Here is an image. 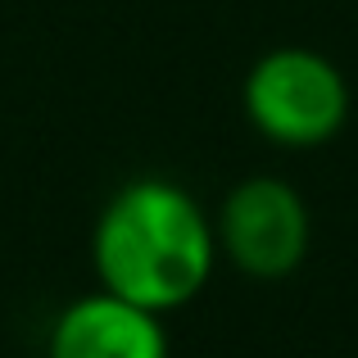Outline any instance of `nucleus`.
Segmentation results:
<instances>
[{"label":"nucleus","instance_id":"2","mask_svg":"<svg viewBox=\"0 0 358 358\" xmlns=\"http://www.w3.org/2000/svg\"><path fill=\"white\" fill-rule=\"evenodd\" d=\"M245 118L259 136L286 150L327 145L350 118V82L327 55L281 45L245 73Z\"/></svg>","mask_w":358,"mask_h":358},{"label":"nucleus","instance_id":"4","mask_svg":"<svg viewBox=\"0 0 358 358\" xmlns=\"http://www.w3.org/2000/svg\"><path fill=\"white\" fill-rule=\"evenodd\" d=\"M45 358H168L164 317L100 286L55 317Z\"/></svg>","mask_w":358,"mask_h":358},{"label":"nucleus","instance_id":"3","mask_svg":"<svg viewBox=\"0 0 358 358\" xmlns=\"http://www.w3.org/2000/svg\"><path fill=\"white\" fill-rule=\"evenodd\" d=\"M218 254H227L231 268L254 281H281L304 263L313 241L304 195L281 177H245L231 186L213 218Z\"/></svg>","mask_w":358,"mask_h":358},{"label":"nucleus","instance_id":"1","mask_svg":"<svg viewBox=\"0 0 358 358\" xmlns=\"http://www.w3.org/2000/svg\"><path fill=\"white\" fill-rule=\"evenodd\" d=\"M91 263L105 290L164 317L209 286L218 236L186 186L173 177H131L100 209Z\"/></svg>","mask_w":358,"mask_h":358}]
</instances>
